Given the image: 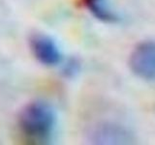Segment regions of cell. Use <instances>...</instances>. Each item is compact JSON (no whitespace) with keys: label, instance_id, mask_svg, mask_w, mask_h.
<instances>
[{"label":"cell","instance_id":"1","mask_svg":"<svg viewBox=\"0 0 155 145\" xmlns=\"http://www.w3.org/2000/svg\"><path fill=\"white\" fill-rule=\"evenodd\" d=\"M18 127L27 138L47 142L51 138L56 127L55 110L47 102H31L19 112Z\"/></svg>","mask_w":155,"mask_h":145},{"label":"cell","instance_id":"3","mask_svg":"<svg viewBox=\"0 0 155 145\" xmlns=\"http://www.w3.org/2000/svg\"><path fill=\"white\" fill-rule=\"evenodd\" d=\"M129 67L140 79L155 82V42L138 44L130 54Z\"/></svg>","mask_w":155,"mask_h":145},{"label":"cell","instance_id":"4","mask_svg":"<svg viewBox=\"0 0 155 145\" xmlns=\"http://www.w3.org/2000/svg\"><path fill=\"white\" fill-rule=\"evenodd\" d=\"M29 46L34 57L44 66L54 67L62 60L59 47L51 37L46 34H33L29 39Z\"/></svg>","mask_w":155,"mask_h":145},{"label":"cell","instance_id":"2","mask_svg":"<svg viewBox=\"0 0 155 145\" xmlns=\"http://www.w3.org/2000/svg\"><path fill=\"white\" fill-rule=\"evenodd\" d=\"M87 140L92 144H129L133 143V133L124 126L114 122H101L87 132Z\"/></svg>","mask_w":155,"mask_h":145},{"label":"cell","instance_id":"5","mask_svg":"<svg viewBox=\"0 0 155 145\" xmlns=\"http://www.w3.org/2000/svg\"><path fill=\"white\" fill-rule=\"evenodd\" d=\"M85 8L93 17L106 23H114L118 21L115 12L110 7L108 0H82Z\"/></svg>","mask_w":155,"mask_h":145}]
</instances>
